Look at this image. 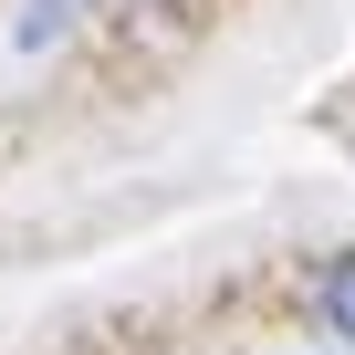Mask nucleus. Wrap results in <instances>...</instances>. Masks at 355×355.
I'll use <instances>...</instances> for the list:
<instances>
[{
	"instance_id": "obj_1",
	"label": "nucleus",
	"mask_w": 355,
	"mask_h": 355,
	"mask_svg": "<svg viewBox=\"0 0 355 355\" xmlns=\"http://www.w3.org/2000/svg\"><path fill=\"white\" fill-rule=\"evenodd\" d=\"M303 324L334 334V355H355V251H324L303 272Z\"/></svg>"
},
{
	"instance_id": "obj_2",
	"label": "nucleus",
	"mask_w": 355,
	"mask_h": 355,
	"mask_svg": "<svg viewBox=\"0 0 355 355\" xmlns=\"http://www.w3.org/2000/svg\"><path fill=\"white\" fill-rule=\"evenodd\" d=\"M84 11H94V0H32V11L11 21V53H53V42H63Z\"/></svg>"
},
{
	"instance_id": "obj_3",
	"label": "nucleus",
	"mask_w": 355,
	"mask_h": 355,
	"mask_svg": "<svg viewBox=\"0 0 355 355\" xmlns=\"http://www.w3.org/2000/svg\"><path fill=\"white\" fill-rule=\"evenodd\" d=\"M324 355H334V345H324Z\"/></svg>"
}]
</instances>
